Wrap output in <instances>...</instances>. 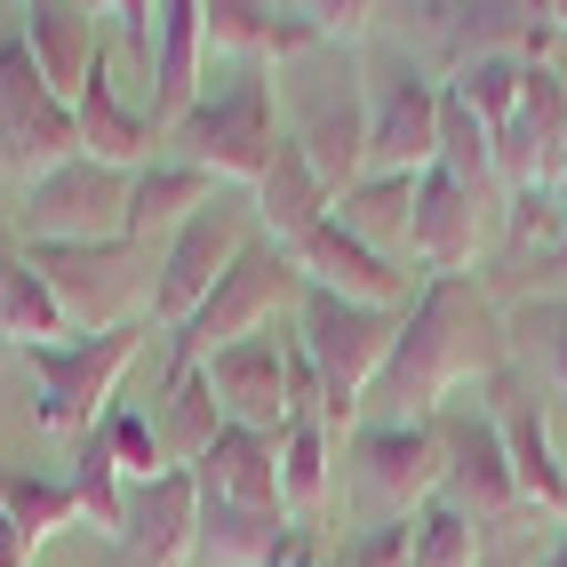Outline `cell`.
<instances>
[{
	"instance_id": "6da1fadb",
	"label": "cell",
	"mask_w": 567,
	"mask_h": 567,
	"mask_svg": "<svg viewBox=\"0 0 567 567\" xmlns=\"http://www.w3.org/2000/svg\"><path fill=\"white\" fill-rule=\"evenodd\" d=\"M504 360H512V320L496 312V296L480 280H424L408 320H400V344H392L384 375H375V392H368V408L432 424L447 400L487 384Z\"/></svg>"
},
{
	"instance_id": "7a4b0ae2",
	"label": "cell",
	"mask_w": 567,
	"mask_h": 567,
	"mask_svg": "<svg viewBox=\"0 0 567 567\" xmlns=\"http://www.w3.org/2000/svg\"><path fill=\"white\" fill-rule=\"evenodd\" d=\"M288 104V144L320 168L336 200L368 176V56L352 41H320L272 72Z\"/></svg>"
},
{
	"instance_id": "3957f363",
	"label": "cell",
	"mask_w": 567,
	"mask_h": 567,
	"mask_svg": "<svg viewBox=\"0 0 567 567\" xmlns=\"http://www.w3.org/2000/svg\"><path fill=\"white\" fill-rule=\"evenodd\" d=\"M161 144H168V161H193V168H208L216 184H240V193H256L264 168H272L280 144H288L272 64H224V81L208 72L200 104L184 112Z\"/></svg>"
},
{
	"instance_id": "277c9868",
	"label": "cell",
	"mask_w": 567,
	"mask_h": 567,
	"mask_svg": "<svg viewBox=\"0 0 567 567\" xmlns=\"http://www.w3.org/2000/svg\"><path fill=\"white\" fill-rule=\"evenodd\" d=\"M400 320L408 312H375V305H352V296H328V288H305L296 296V344L312 352L320 368V400H328V424L336 432H360V415H368V392H375V375H384L392 344H400Z\"/></svg>"
},
{
	"instance_id": "5b68a950",
	"label": "cell",
	"mask_w": 567,
	"mask_h": 567,
	"mask_svg": "<svg viewBox=\"0 0 567 567\" xmlns=\"http://www.w3.org/2000/svg\"><path fill=\"white\" fill-rule=\"evenodd\" d=\"M32 272L56 288V305L72 320V336H104V328H136L153 312V280L161 256L136 240H96V248H24Z\"/></svg>"
},
{
	"instance_id": "8992f818",
	"label": "cell",
	"mask_w": 567,
	"mask_h": 567,
	"mask_svg": "<svg viewBox=\"0 0 567 567\" xmlns=\"http://www.w3.org/2000/svg\"><path fill=\"white\" fill-rule=\"evenodd\" d=\"M144 336L153 328H104V336H64V344H32L24 368H32V415L41 432H96L121 375L136 368Z\"/></svg>"
},
{
	"instance_id": "52a82bcc",
	"label": "cell",
	"mask_w": 567,
	"mask_h": 567,
	"mask_svg": "<svg viewBox=\"0 0 567 567\" xmlns=\"http://www.w3.org/2000/svg\"><path fill=\"white\" fill-rule=\"evenodd\" d=\"M296 296H305V280H296V264H288V248L280 240H248L240 248V264L216 280V296L176 328V344H168V375H184V368H200L208 352H233L240 336H256V328H272Z\"/></svg>"
},
{
	"instance_id": "ba28073f",
	"label": "cell",
	"mask_w": 567,
	"mask_h": 567,
	"mask_svg": "<svg viewBox=\"0 0 567 567\" xmlns=\"http://www.w3.org/2000/svg\"><path fill=\"white\" fill-rule=\"evenodd\" d=\"M128 168H104V161H64L41 184H24V216H17V240L24 248H96V240H128Z\"/></svg>"
},
{
	"instance_id": "9c48e42d",
	"label": "cell",
	"mask_w": 567,
	"mask_h": 567,
	"mask_svg": "<svg viewBox=\"0 0 567 567\" xmlns=\"http://www.w3.org/2000/svg\"><path fill=\"white\" fill-rule=\"evenodd\" d=\"M256 240V193H240V184H233V193H216L193 224H184V233L161 248V280H153V328H184V320H193L200 305H208V296H216V280L224 272H233V264H240V248Z\"/></svg>"
},
{
	"instance_id": "30bf717a",
	"label": "cell",
	"mask_w": 567,
	"mask_h": 567,
	"mask_svg": "<svg viewBox=\"0 0 567 567\" xmlns=\"http://www.w3.org/2000/svg\"><path fill=\"white\" fill-rule=\"evenodd\" d=\"M0 161H9L24 184H41L49 168L81 161V121H72V104L41 81L24 32L0 41Z\"/></svg>"
},
{
	"instance_id": "8fae6325",
	"label": "cell",
	"mask_w": 567,
	"mask_h": 567,
	"mask_svg": "<svg viewBox=\"0 0 567 567\" xmlns=\"http://www.w3.org/2000/svg\"><path fill=\"white\" fill-rule=\"evenodd\" d=\"M440 161V81L408 56H368V176H424Z\"/></svg>"
},
{
	"instance_id": "7c38bea8",
	"label": "cell",
	"mask_w": 567,
	"mask_h": 567,
	"mask_svg": "<svg viewBox=\"0 0 567 567\" xmlns=\"http://www.w3.org/2000/svg\"><path fill=\"white\" fill-rule=\"evenodd\" d=\"M480 400H487V415H496V432H504L519 504L567 527V464H559V440H551V415H544V384H536L519 360H504V368L480 384Z\"/></svg>"
},
{
	"instance_id": "4fadbf2b",
	"label": "cell",
	"mask_w": 567,
	"mask_h": 567,
	"mask_svg": "<svg viewBox=\"0 0 567 567\" xmlns=\"http://www.w3.org/2000/svg\"><path fill=\"white\" fill-rule=\"evenodd\" d=\"M432 432H440V456H447V504H464L480 527H504L519 504V480H512V456H504V432H496V415H487L480 384L456 392L440 415H432Z\"/></svg>"
},
{
	"instance_id": "5bb4252c",
	"label": "cell",
	"mask_w": 567,
	"mask_h": 567,
	"mask_svg": "<svg viewBox=\"0 0 567 567\" xmlns=\"http://www.w3.org/2000/svg\"><path fill=\"white\" fill-rule=\"evenodd\" d=\"M352 464L368 480V496L392 519H415L432 496H447V456L432 424H408V415H368L352 432Z\"/></svg>"
},
{
	"instance_id": "9a60e30c",
	"label": "cell",
	"mask_w": 567,
	"mask_h": 567,
	"mask_svg": "<svg viewBox=\"0 0 567 567\" xmlns=\"http://www.w3.org/2000/svg\"><path fill=\"white\" fill-rule=\"evenodd\" d=\"M200 375H208V392L224 408V424L264 432V440L288 432V320L240 336L233 352H208Z\"/></svg>"
},
{
	"instance_id": "2e32d148",
	"label": "cell",
	"mask_w": 567,
	"mask_h": 567,
	"mask_svg": "<svg viewBox=\"0 0 567 567\" xmlns=\"http://www.w3.org/2000/svg\"><path fill=\"white\" fill-rule=\"evenodd\" d=\"M496 176L512 193H559L567 176V72L551 56L527 64V96L512 112V128L496 136Z\"/></svg>"
},
{
	"instance_id": "e0dca14e",
	"label": "cell",
	"mask_w": 567,
	"mask_h": 567,
	"mask_svg": "<svg viewBox=\"0 0 567 567\" xmlns=\"http://www.w3.org/2000/svg\"><path fill=\"white\" fill-rule=\"evenodd\" d=\"M487 208L456 168H424L415 176V233H408V256L424 264V280H472V256L487 240Z\"/></svg>"
},
{
	"instance_id": "ac0fdd59",
	"label": "cell",
	"mask_w": 567,
	"mask_h": 567,
	"mask_svg": "<svg viewBox=\"0 0 567 567\" xmlns=\"http://www.w3.org/2000/svg\"><path fill=\"white\" fill-rule=\"evenodd\" d=\"M288 264H296V280H305V288L352 296V305H375V312H408V305H415V288H408L400 264H392V256H375V248H360L336 216L312 224V233L288 248Z\"/></svg>"
},
{
	"instance_id": "d6986e66",
	"label": "cell",
	"mask_w": 567,
	"mask_h": 567,
	"mask_svg": "<svg viewBox=\"0 0 567 567\" xmlns=\"http://www.w3.org/2000/svg\"><path fill=\"white\" fill-rule=\"evenodd\" d=\"M121 559L128 567H184L200 544V480L193 472H161L128 487V519H121Z\"/></svg>"
},
{
	"instance_id": "ffe728a7",
	"label": "cell",
	"mask_w": 567,
	"mask_h": 567,
	"mask_svg": "<svg viewBox=\"0 0 567 567\" xmlns=\"http://www.w3.org/2000/svg\"><path fill=\"white\" fill-rule=\"evenodd\" d=\"M208 89V0H161V49H153V104L144 121L168 136Z\"/></svg>"
},
{
	"instance_id": "44dd1931",
	"label": "cell",
	"mask_w": 567,
	"mask_h": 567,
	"mask_svg": "<svg viewBox=\"0 0 567 567\" xmlns=\"http://www.w3.org/2000/svg\"><path fill=\"white\" fill-rule=\"evenodd\" d=\"M104 17L112 9H81V0H32L24 9V49L64 104H81L89 72L104 64Z\"/></svg>"
},
{
	"instance_id": "7402d4cb",
	"label": "cell",
	"mask_w": 567,
	"mask_h": 567,
	"mask_svg": "<svg viewBox=\"0 0 567 567\" xmlns=\"http://www.w3.org/2000/svg\"><path fill=\"white\" fill-rule=\"evenodd\" d=\"M216 193H233V184H216L208 168H193V161H153V168H136V184H128V240L136 248H168L176 233H184V224H193Z\"/></svg>"
},
{
	"instance_id": "603a6c76",
	"label": "cell",
	"mask_w": 567,
	"mask_h": 567,
	"mask_svg": "<svg viewBox=\"0 0 567 567\" xmlns=\"http://www.w3.org/2000/svg\"><path fill=\"white\" fill-rule=\"evenodd\" d=\"M72 121H81V153L89 161H104V168H153L161 153H153V121L121 96V81H112V49H104V64L89 72V89H81V104H72Z\"/></svg>"
},
{
	"instance_id": "cb8c5ba5",
	"label": "cell",
	"mask_w": 567,
	"mask_h": 567,
	"mask_svg": "<svg viewBox=\"0 0 567 567\" xmlns=\"http://www.w3.org/2000/svg\"><path fill=\"white\" fill-rule=\"evenodd\" d=\"M193 480H200V496H208V504H240V512H288V504H280V440H264V432L224 424V440H216L208 456L193 464Z\"/></svg>"
},
{
	"instance_id": "d4e9b609",
	"label": "cell",
	"mask_w": 567,
	"mask_h": 567,
	"mask_svg": "<svg viewBox=\"0 0 567 567\" xmlns=\"http://www.w3.org/2000/svg\"><path fill=\"white\" fill-rule=\"evenodd\" d=\"M336 216V193L320 184V168L296 153V144H280V161L264 168V184H256V224H264V240H280V248H296L312 233V224H328Z\"/></svg>"
},
{
	"instance_id": "484cf974",
	"label": "cell",
	"mask_w": 567,
	"mask_h": 567,
	"mask_svg": "<svg viewBox=\"0 0 567 567\" xmlns=\"http://www.w3.org/2000/svg\"><path fill=\"white\" fill-rule=\"evenodd\" d=\"M153 424H161V456H168V472H193L208 447L224 440V408H216V392H208L200 368L168 375V392L153 400Z\"/></svg>"
},
{
	"instance_id": "4316f807",
	"label": "cell",
	"mask_w": 567,
	"mask_h": 567,
	"mask_svg": "<svg viewBox=\"0 0 567 567\" xmlns=\"http://www.w3.org/2000/svg\"><path fill=\"white\" fill-rule=\"evenodd\" d=\"M336 432L320 408H296L288 415V432H280V504H288V519H312L320 504H328V464H336Z\"/></svg>"
},
{
	"instance_id": "83f0119b",
	"label": "cell",
	"mask_w": 567,
	"mask_h": 567,
	"mask_svg": "<svg viewBox=\"0 0 567 567\" xmlns=\"http://www.w3.org/2000/svg\"><path fill=\"white\" fill-rule=\"evenodd\" d=\"M336 224L375 248V256H400L408 233H415V176H360L344 200H336Z\"/></svg>"
},
{
	"instance_id": "f1b7e54d",
	"label": "cell",
	"mask_w": 567,
	"mask_h": 567,
	"mask_svg": "<svg viewBox=\"0 0 567 567\" xmlns=\"http://www.w3.org/2000/svg\"><path fill=\"white\" fill-rule=\"evenodd\" d=\"M288 512H240V504H208L200 496V559L208 567H272V551L288 544Z\"/></svg>"
},
{
	"instance_id": "f546056e",
	"label": "cell",
	"mask_w": 567,
	"mask_h": 567,
	"mask_svg": "<svg viewBox=\"0 0 567 567\" xmlns=\"http://www.w3.org/2000/svg\"><path fill=\"white\" fill-rule=\"evenodd\" d=\"M0 336H9L17 352H32V344H64V336H72V320H64V305H56V288L32 272V256H9V264H0Z\"/></svg>"
},
{
	"instance_id": "4dcf8cb0",
	"label": "cell",
	"mask_w": 567,
	"mask_h": 567,
	"mask_svg": "<svg viewBox=\"0 0 567 567\" xmlns=\"http://www.w3.org/2000/svg\"><path fill=\"white\" fill-rule=\"evenodd\" d=\"M447 96L472 104V121L487 136L512 128V112L527 96V56H472V64H447Z\"/></svg>"
},
{
	"instance_id": "1f68e13d",
	"label": "cell",
	"mask_w": 567,
	"mask_h": 567,
	"mask_svg": "<svg viewBox=\"0 0 567 567\" xmlns=\"http://www.w3.org/2000/svg\"><path fill=\"white\" fill-rule=\"evenodd\" d=\"M0 512L17 519V536L32 544V559H41V544L56 536V527H72V519H81V496H72V480L9 472V480H0Z\"/></svg>"
},
{
	"instance_id": "d6a6232c",
	"label": "cell",
	"mask_w": 567,
	"mask_h": 567,
	"mask_svg": "<svg viewBox=\"0 0 567 567\" xmlns=\"http://www.w3.org/2000/svg\"><path fill=\"white\" fill-rule=\"evenodd\" d=\"M72 496H81V512L104 527V536H121V519H128V472H121V456H112L104 424L81 432V456H72Z\"/></svg>"
},
{
	"instance_id": "836d02e7",
	"label": "cell",
	"mask_w": 567,
	"mask_h": 567,
	"mask_svg": "<svg viewBox=\"0 0 567 567\" xmlns=\"http://www.w3.org/2000/svg\"><path fill=\"white\" fill-rule=\"evenodd\" d=\"M480 519L464 512V504H447V496H432L424 512H415V559L408 567H480Z\"/></svg>"
},
{
	"instance_id": "e575fe53",
	"label": "cell",
	"mask_w": 567,
	"mask_h": 567,
	"mask_svg": "<svg viewBox=\"0 0 567 567\" xmlns=\"http://www.w3.org/2000/svg\"><path fill=\"white\" fill-rule=\"evenodd\" d=\"M104 440H112V456H121L128 487H144V480H161V472H168L153 408H128V400H112V408H104Z\"/></svg>"
},
{
	"instance_id": "d590c367",
	"label": "cell",
	"mask_w": 567,
	"mask_h": 567,
	"mask_svg": "<svg viewBox=\"0 0 567 567\" xmlns=\"http://www.w3.org/2000/svg\"><path fill=\"white\" fill-rule=\"evenodd\" d=\"M512 344L536 352V384L567 392V296H536V305L512 320Z\"/></svg>"
},
{
	"instance_id": "8d00e7d4",
	"label": "cell",
	"mask_w": 567,
	"mask_h": 567,
	"mask_svg": "<svg viewBox=\"0 0 567 567\" xmlns=\"http://www.w3.org/2000/svg\"><path fill=\"white\" fill-rule=\"evenodd\" d=\"M408 559H415V519H375L344 544L336 567H408Z\"/></svg>"
},
{
	"instance_id": "74e56055",
	"label": "cell",
	"mask_w": 567,
	"mask_h": 567,
	"mask_svg": "<svg viewBox=\"0 0 567 567\" xmlns=\"http://www.w3.org/2000/svg\"><path fill=\"white\" fill-rule=\"evenodd\" d=\"M272 567H328V551H320V536H312V519L288 527V544L272 551Z\"/></svg>"
},
{
	"instance_id": "f35d334b",
	"label": "cell",
	"mask_w": 567,
	"mask_h": 567,
	"mask_svg": "<svg viewBox=\"0 0 567 567\" xmlns=\"http://www.w3.org/2000/svg\"><path fill=\"white\" fill-rule=\"evenodd\" d=\"M0 567H32V544L17 536V519L0 512Z\"/></svg>"
},
{
	"instance_id": "ab89813d",
	"label": "cell",
	"mask_w": 567,
	"mask_h": 567,
	"mask_svg": "<svg viewBox=\"0 0 567 567\" xmlns=\"http://www.w3.org/2000/svg\"><path fill=\"white\" fill-rule=\"evenodd\" d=\"M480 567H536V551H527V544H487Z\"/></svg>"
},
{
	"instance_id": "60d3db41",
	"label": "cell",
	"mask_w": 567,
	"mask_h": 567,
	"mask_svg": "<svg viewBox=\"0 0 567 567\" xmlns=\"http://www.w3.org/2000/svg\"><path fill=\"white\" fill-rule=\"evenodd\" d=\"M536 567H567V527H559V536H551V544L536 551Z\"/></svg>"
},
{
	"instance_id": "b9f144b4",
	"label": "cell",
	"mask_w": 567,
	"mask_h": 567,
	"mask_svg": "<svg viewBox=\"0 0 567 567\" xmlns=\"http://www.w3.org/2000/svg\"><path fill=\"white\" fill-rule=\"evenodd\" d=\"M9 256H24V240H17V224L0 216V264H9Z\"/></svg>"
},
{
	"instance_id": "7bdbcfd3",
	"label": "cell",
	"mask_w": 567,
	"mask_h": 567,
	"mask_svg": "<svg viewBox=\"0 0 567 567\" xmlns=\"http://www.w3.org/2000/svg\"><path fill=\"white\" fill-rule=\"evenodd\" d=\"M559 200H567V176H559Z\"/></svg>"
}]
</instances>
